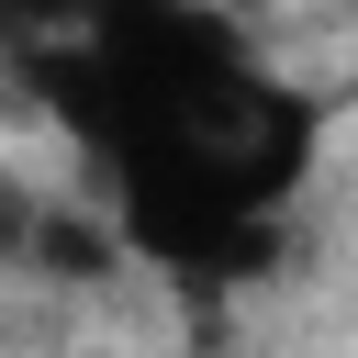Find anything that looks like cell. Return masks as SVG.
Instances as JSON below:
<instances>
[{"instance_id":"6da1fadb","label":"cell","mask_w":358,"mask_h":358,"mask_svg":"<svg viewBox=\"0 0 358 358\" xmlns=\"http://www.w3.org/2000/svg\"><path fill=\"white\" fill-rule=\"evenodd\" d=\"M34 90L112 179V235L157 268H257L280 201L313 168L324 112L280 90L213 11H90L34 56Z\"/></svg>"},{"instance_id":"7a4b0ae2","label":"cell","mask_w":358,"mask_h":358,"mask_svg":"<svg viewBox=\"0 0 358 358\" xmlns=\"http://www.w3.org/2000/svg\"><path fill=\"white\" fill-rule=\"evenodd\" d=\"M34 235H45V213H22V190L0 179V246H34Z\"/></svg>"}]
</instances>
